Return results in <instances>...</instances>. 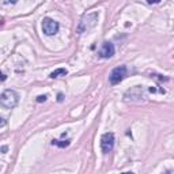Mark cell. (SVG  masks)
<instances>
[{
	"instance_id": "cell-1",
	"label": "cell",
	"mask_w": 174,
	"mask_h": 174,
	"mask_svg": "<svg viewBox=\"0 0 174 174\" xmlns=\"http://www.w3.org/2000/svg\"><path fill=\"white\" fill-rule=\"evenodd\" d=\"M19 102V94L15 90H6L0 95V106L4 109H14Z\"/></svg>"
},
{
	"instance_id": "cell-2",
	"label": "cell",
	"mask_w": 174,
	"mask_h": 174,
	"mask_svg": "<svg viewBox=\"0 0 174 174\" xmlns=\"http://www.w3.org/2000/svg\"><path fill=\"white\" fill-rule=\"evenodd\" d=\"M98 22V12H91V14H86L82 16L76 27V33L82 34V33L87 31V30L93 29Z\"/></svg>"
},
{
	"instance_id": "cell-3",
	"label": "cell",
	"mask_w": 174,
	"mask_h": 174,
	"mask_svg": "<svg viewBox=\"0 0 174 174\" xmlns=\"http://www.w3.org/2000/svg\"><path fill=\"white\" fill-rule=\"evenodd\" d=\"M127 76V67L125 65H120V67H116L109 75V82L110 84H118L120 82L124 80V78Z\"/></svg>"
},
{
	"instance_id": "cell-4",
	"label": "cell",
	"mask_w": 174,
	"mask_h": 174,
	"mask_svg": "<svg viewBox=\"0 0 174 174\" xmlns=\"http://www.w3.org/2000/svg\"><path fill=\"white\" fill-rule=\"evenodd\" d=\"M42 31L46 36H55L59 33V22H56L52 18H44L42 19Z\"/></svg>"
},
{
	"instance_id": "cell-5",
	"label": "cell",
	"mask_w": 174,
	"mask_h": 174,
	"mask_svg": "<svg viewBox=\"0 0 174 174\" xmlns=\"http://www.w3.org/2000/svg\"><path fill=\"white\" fill-rule=\"evenodd\" d=\"M114 147V135L112 132L103 133L101 137V150L103 154H109Z\"/></svg>"
},
{
	"instance_id": "cell-6",
	"label": "cell",
	"mask_w": 174,
	"mask_h": 174,
	"mask_svg": "<svg viewBox=\"0 0 174 174\" xmlns=\"http://www.w3.org/2000/svg\"><path fill=\"white\" fill-rule=\"evenodd\" d=\"M98 55H99V57H102V59H110V57L114 55V45L109 41H105L102 44V46H101Z\"/></svg>"
},
{
	"instance_id": "cell-7",
	"label": "cell",
	"mask_w": 174,
	"mask_h": 174,
	"mask_svg": "<svg viewBox=\"0 0 174 174\" xmlns=\"http://www.w3.org/2000/svg\"><path fill=\"white\" fill-rule=\"evenodd\" d=\"M67 74H68V71L65 68H57V69H55V71L49 75V78L55 79V78H59V76H65Z\"/></svg>"
},
{
	"instance_id": "cell-8",
	"label": "cell",
	"mask_w": 174,
	"mask_h": 174,
	"mask_svg": "<svg viewBox=\"0 0 174 174\" xmlns=\"http://www.w3.org/2000/svg\"><path fill=\"white\" fill-rule=\"evenodd\" d=\"M52 144L57 146V147H60V148H65L71 144V140H56V139H53V140H52Z\"/></svg>"
},
{
	"instance_id": "cell-9",
	"label": "cell",
	"mask_w": 174,
	"mask_h": 174,
	"mask_svg": "<svg viewBox=\"0 0 174 174\" xmlns=\"http://www.w3.org/2000/svg\"><path fill=\"white\" fill-rule=\"evenodd\" d=\"M46 95H38V97H37V102H40V103H41V102H45V101H46Z\"/></svg>"
},
{
	"instance_id": "cell-10",
	"label": "cell",
	"mask_w": 174,
	"mask_h": 174,
	"mask_svg": "<svg viewBox=\"0 0 174 174\" xmlns=\"http://www.w3.org/2000/svg\"><path fill=\"white\" fill-rule=\"evenodd\" d=\"M6 124H7V121L4 120L3 117H0V128H1V127H6Z\"/></svg>"
},
{
	"instance_id": "cell-11",
	"label": "cell",
	"mask_w": 174,
	"mask_h": 174,
	"mask_svg": "<svg viewBox=\"0 0 174 174\" xmlns=\"http://www.w3.org/2000/svg\"><path fill=\"white\" fill-rule=\"evenodd\" d=\"M148 4H158V3H161V0H146Z\"/></svg>"
},
{
	"instance_id": "cell-12",
	"label": "cell",
	"mask_w": 174,
	"mask_h": 174,
	"mask_svg": "<svg viewBox=\"0 0 174 174\" xmlns=\"http://www.w3.org/2000/svg\"><path fill=\"white\" fill-rule=\"evenodd\" d=\"M7 79V76L4 74H1V72H0V82H4V80Z\"/></svg>"
},
{
	"instance_id": "cell-13",
	"label": "cell",
	"mask_w": 174,
	"mask_h": 174,
	"mask_svg": "<svg viewBox=\"0 0 174 174\" xmlns=\"http://www.w3.org/2000/svg\"><path fill=\"white\" fill-rule=\"evenodd\" d=\"M7 150H8V147H7V146H3V147L0 148V151H1V152H6Z\"/></svg>"
},
{
	"instance_id": "cell-14",
	"label": "cell",
	"mask_w": 174,
	"mask_h": 174,
	"mask_svg": "<svg viewBox=\"0 0 174 174\" xmlns=\"http://www.w3.org/2000/svg\"><path fill=\"white\" fill-rule=\"evenodd\" d=\"M57 97H59V98H57V101H59V102H61V101H63V94H61V93H60Z\"/></svg>"
},
{
	"instance_id": "cell-15",
	"label": "cell",
	"mask_w": 174,
	"mask_h": 174,
	"mask_svg": "<svg viewBox=\"0 0 174 174\" xmlns=\"http://www.w3.org/2000/svg\"><path fill=\"white\" fill-rule=\"evenodd\" d=\"M3 23H4V21H3V19H0V26H1Z\"/></svg>"
}]
</instances>
